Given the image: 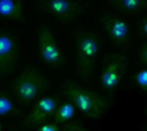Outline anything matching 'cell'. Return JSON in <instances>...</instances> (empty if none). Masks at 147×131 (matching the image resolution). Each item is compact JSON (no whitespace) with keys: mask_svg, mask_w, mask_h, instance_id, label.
I'll list each match as a JSON object with an SVG mask.
<instances>
[{"mask_svg":"<svg viewBox=\"0 0 147 131\" xmlns=\"http://www.w3.org/2000/svg\"><path fill=\"white\" fill-rule=\"evenodd\" d=\"M62 92L76 109L89 119L101 118L109 107L107 98L72 82H65Z\"/></svg>","mask_w":147,"mask_h":131,"instance_id":"1","label":"cell"},{"mask_svg":"<svg viewBox=\"0 0 147 131\" xmlns=\"http://www.w3.org/2000/svg\"><path fill=\"white\" fill-rule=\"evenodd\" d=\"M102 38L93 31L80 32L76 38V61L79 76L91 82L96 61L102 51Z\"/></svg>","mask_w":147,"mask_h":131,"instance_id":"2","label":"cell"},{"mask_svg":"<svg viewBox=\"0 0 147 131\" xmlns=\"http://www.w3.org/2000/svg\"><path fill=\"white\" fill-rule=\"evenodd\" d=\"M129 57L122 52H112L106 56L102 66L100 84L105 92L115 91L126 74Z\"/></svg>","mask_w":147,"mask_h":131,"instance_id":"3","label":"cell"},{"mask_svg":"<svg viewBox=\"0 0 147 131\" xmlns=\"http://www.w3.org/2000/svg\"><path fill=\"white\" fill-rule=\"evenodd\" d=\"M47 88V80L36 69L23 70L15 80L13 89L16 96L24 103L35 100Z\"/></svg>","mask_w":147,"mask_h":131,"instance_id":"4","label":"cell"},{"mask_svg":"<svg viewBox=\"0 0 147 131\" xmlns=\"http://www.w3.org/2000/svg\"><path fill=\"white\" fill-rule=\"evenodd\" d=\"M100 24L116 47L122 50L131 47V30L126 20L117 15L108 13L101 17Z\"/></svg>","mask_w":147,"mask_h":131,"instance_id":"5","label":"cell"},{"mask_svg":"<svg viewBox=\"0 0 147 131\" xmlns=\"http://www.w3.org/2000/svg\"><path fill=\"white\" fill-rule=\"evenodd\" d=\"M38 46L40 55L46 64L59 67L65 62L64 54L49 27H40L38 31Z\"/></svg>","mask_w":147,"mask_h":131,"instance_id":"6","label":"cell"},{"mask_svg":"<svg viewBox=\"0 0 147 131\" xmlns=\"http://www.w3.org/2000/svg\"><path fill=\"white\" fill-rule=\"evenodd\" d=\"M43 11L52 15L61 21H70L83 13V5L74 0H40Z\"/></svg>","mask_w":147,"mask_h":131,"instance_id":"7","label":"cell"},{"mask_svg":"<svg viewBox=\"0 0 147 131\" xmlns=\"http://www.w3.org/2000/svg\"><path fill=\"white\" fill-rule=\"evenodd\" d=\"M20 46L15 36L8 32L0 31V76L10 73L15 68Z\"/></svg>","mask_w":147,"mask_h":131,"instance_id":"8","label":"cell"},{"mask_svg":"<svg viewBox=\"0 0 147 131\" xmlns=\"http://www.w3.org/2000/svg\"><path fill=\"white\" fill-rule=\"evenodd\" d=\"M59 106V100L53 96H44L39 99L34 105L26 119L28 126H40L50 117L53 116Z\"/></svg>","mask_w":147,"mask_h":131,"instance_id":"9","label":"cell"},{"mask_svg":"<svg viewBox=\"0 0 147 131\" xmlns=\"http://www.w3.org/2000/svg\"><path fill=\"white\" fill-rule=\"evenodd\" d=\"M0 15L17 21H22V0H0Z\"/></svg>","mask_w":147,"mask_h":131,"instance_id":"10","label":"cell"},{"mask_svg":"<svg viewBox=\"0 0 147 131\" xmlns=\"http://www.w3.org/2000/svg\"><path fill=\"white\" fill-rule=\"evenodd\" d=\"M111 6L121 12L138 13L147 6V0H109Z\"/></svg>","mask_w":147,"mask_h":131,"instance_id":"11","label":"cell"},{"mask_svg":"<svg viewBox=\"0 0 147 131\" xmlns=\"http://www.w3.org/2000/svg\"><path fill=\"white\" fill-rule=\"evenodd\" d=\"M75 113H76L75 106L71 101L68 100L59 105L53 118L54 123H56L57 124H67L75 116Z\"/></svg>","mask_w":147,"mask_h":131,"instance_id":"12","label":"cell"},{"mask_svg":"<svg viewBox=\"0 0 147 131\" xmlns=\"http://www.w3.org/2000/svg\"><path fill=\"white\" fill-rule=\"evenodd\" d=\"M15 110V106L9 96L3 92H0V117L7 116L12 113Z\"/></svg>","mask_w":147,"mask_h":131,"instance_id":"13","label":"cell"},{"mask_svg":"<svg viewBox=\"0 0 147 131\" xmlns=\"http://www.w3.org/2000/svg\"><path fill=\"white\" fill-rule=\"evenodd\" d=\"M132 80L140 88L147 91V67H144L135 71Z\"/></svg>","mask_w":147,"mask_h":131,"instance_id":"14","label":"cell"},{"mask_svg":"<svg viewBox=\"0 0 147 131\" xmlns=\"http://www.w3.org/2000/svg\"><path fill=\"white\" fill-rule=\"evenodd\" d=\"M139 60L142 66L147 67V41L144 42L139 49Z\"/></svg>","mask_w":147,"mask_h":131,"instance_id":"15","label":"cell"},{"mask_svg":"<svg viewBox=\"0 0 147 131\" xmlns=\"http://www.w3.org/2000/svg\"><path fill=\"white\" fill-rule=\"evenodd\" d=\"M62 131H87V130L78 123L70 122L63 126Z\"/></svg>","mask_w":147,"mask_h":131,"instance_id":"16","label":"cell"},{"mask_svg":"<svg viewBox=\"0 0 147 131\" xmlns=\"http://www.w3.org/2000/svg\"><path fill=\"white\" fill-rule=\"evenodd\" d=\"M36 131H60L59 125L56 123H44L40 124Z\"/></svg>","mask_w":147,"mask_h":131,"instance_id":"17","label":"cell"},{"mask_svg":"<svg viewBox=\"0 0 147 131\" xmlns=\"http://www.w3.org/2000/svg\"><path fill=\"white\" fill-rule=\"evenodd\" d=\"M139 31H140V33L142 36L147 38V15H146L145 17H143V19L140 22Z\"/></svg>","mask_w":147,"mask_h":131,"instance_id":"18","label":"cell"},{"mask_svg":"<svg viewBox=\"0 0 147 131\" xmlns=\"http://www.w3.org/2000/svg\"><path fill=\"white\" fill-rule=\"evenodd\" d=\"M0 131H2V125H1V124H0Z\"/></svg>","mask_w":147,"mask_h":131,"instance_id":"19","label":"cell"}]
</instances>
